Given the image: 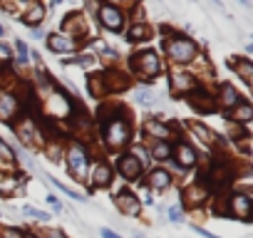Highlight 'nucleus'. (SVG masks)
Returning a JSON list of instances; mask_svg holds the SVG:
<instances>
[{
	"label": "nucleus",
	"mask_w": 253,
	"mask_h": 238,
	"mask_svg": "<svg viewBox=\"0 0 253 238\" xmlns=\"http://www.w3.org/2000/svg\"><path fill=\"white\" fill-rule=\"evenodd\" d=\"M167 50H169V57L174 62H179V65L191 62L194 55H196V45L191 40H186V38H171L169 45H167Z\"/></svg>",
	"instance_id": "nucleus-1"
},
{
	"label": "nucleus",
	"mask_w": 253,
	"mask_h": 238,
	"mask_svg": "<svg viewBox=\"0 0 253 238\" xmlns=\"http://www.w3.org/2000/svg\"><path fill=\"white\" fill-rule=\"evenodd\" d=\"M67 159H70V171H72V174H77V176H84L87 164H89V154L84 152V147H82V144L70 147Z\"/></svg>",
	"instance_id": "nucleus-2"
},
{
	"label": "nucleus",
	"mask_w": 253,
	"mask_h": 238,
	"mask_svg": "<svg viewBox=\"0 0 253 238\" xmlns=\"http://www.w3.org/2000/svg\"><path fill=\"white\" fill-rule=\"evenodd\" d=\"M107 139H109L114 147L126 144V139H129V124H126L124 119H114V122L109 124V129H107Z\"/></svg>",
	"instance_id": "nucleus-3"
},
{
	"label": "nucleus",
	"mask_w": 253,
	"mask_h": 238,
	"mask_svg": "<svg viewBox=\"0 0 253 238\" xmlns=\"http://www.w3.org/2000/svg\"><path fill=\"white\" fill-rule=\"evenodd\" d=\"M122 20H124V18H122V13H119L114 5H102V8H99V23H102L107 30H114V33L122 30Z\"/></svg>",
	"instance_id": "nucleus-4"
},
{
	"label": "nucleus",
	"mask_w": 253,
	"mask_h": 238,
	"mask_svg": "<svg viewBox=\"0 0 253 238\" xmlns=\"http://www.w3.org/2000/svg\"><path fill=\"white\" fill-rule=\"evenodd\" d=\"M137 60V72H142L144 77H149V75H157L159 72V57L154 55V52H142V55H137L134 57Z\"/></svg>",
	"instance_id": "nucleus-5"
},
{
	"label": "nucleus",
	"mask_w": 253,
	"mask_h": 238,
	"mask_svg": "<svg viewBox=\"0 0 253 238\" xmlns=\"http://www.w3.org/2000/svg\"><path fill=\"white\" fill-rule=\"evenodd\" d=\"M117 169H119V174H122L124 179H129V181H134V179L142 174V164H139L134 157H122L119 164H117Z\"/></svg>",
	"instance_id": "nucleus-6"
},
{
	"label": "nucleus",
	"mask_w": 253,
	"mask_h": 238,
	"mask_svg": "<svg viewBox=\"0 0 253 238\" xmlns=\"http://www.w3.org/2000/svg\"><path fill=\"white\" fill-rule=\"evenodd\" d=\"M47 47H50L52 52H72V50L77 47V40L70 38V35H50Z\"/></svg>",
	"instance_id": "nucleus-7"
},
{
	"label": "nucleus",
	"mask_w": 253,
	"mask_h": 238,
	"mask_svg": "<svg viewBox=\"0 0 253 238\" xmlns=\"http://www.w3.org/2000/svg\"><path fill=\"white\" fill-rule=\"evenodd\" d=\"M117 208L122 211V213H126V216H137L139 213V201H137V196H132V194H119L117 196Z\"/></svg>",
	"instance_id": "nucleus-8"
},
{
	"label": "nucleus",
	"mask_w": 253,
	"mask_h": 238,
	"mask_svg": "<svg viewBox=\"0 0 253 238\" xmlns=\"http://www.w3.org/2000/svg\"><path fill=\"white\" fill-rule=\"evenodd\" d=\"M231 208H233V213H236L238 218L248 221V216H251V198H248L246 194H236V196L231 198Z\"/></svg>",
	"instance_id": "nucleus-9"
},
{
	"label": "nucleus",
	"mask_w": 253,
	"mask_h": 238,
	"mask_svg": "<svg viewBox=\"0 0 253 238\" xmlns=\"http://www.w3.org/2000/svg\"><path fill=\"white\" fill-rule=\"evenodd\" d=\"M176 159H179L181 166H194L196 164V152L189 144H179L176 147Z\"/></svg>",
	"instance_id": "nucleus-10"
},
{
	"label": "nucleus",
	"mask_w": 253,
	"mask_h": 238,
	"mask_svg": "<svg viewBox=\"0 0 253 238\" xmlns=\"http://www.w3.org/2000/svg\"><path fill=\"white\" fill-rule=\"evenodd\" d=\"M238 75H241V79L246 82V84H251V79H253V67H251V60H236V62H228Z\"/></svg>",
	"instance_id": "nucleus-11"
},
{
	"label": "nucleus",
	"mask_w": 253,
	"mask_h": 238,
	"mask_svg": "<svg viewBox=\"0 0 253 238\" xmlns=\"http://www.w3.org/2000/svg\"><path fill=\"white\" fill-rule=\"evenodd\" d=\"M42 15H45V8H42V5H33V8L28 10V15L23 18V23H25V25H30V28L35 30V28L42 23Z\"/></svg>",
	"instance_id": "nucleus-12"
},
{
	"label": "nucleus",
	"mask_w": 253,
	"mask_h": 238,
	"mask_svg": "<svg viewBox=\"0 0 253 238\" xmlns=\"http://www.w3.org/2000/svg\"><path fill=\"white\" fill-rule=\"evenodd\" d=\"M218 99H221L223 107H236V104L241 102V99H238V92H236L231 84H223V87H221V97H218Z\"/></svg>",
	"instance_id": "nucleus-13"
},
{
	"label": "nucleus",
	"mask_w": 253,
	"mask_h": 238,
	"mask_svg": "<svg viewBox=\"0 0 253 238\" xmlns=\"http://www.w3.org/2000/svg\"><path fill=\"white\" fill-rule=\"evenodd\" d=\"M92 179H94V186H107V184H109V179H112L109 166H107V164H97V166H94Z\"/></svg>",
	"instance_id": "nucleus-14"
},
{
	"label": "nucleus",
	"mask_w": 253,
	"mask_h": 238,
	"mask_svg": "<svg viewBox=\"0 0 253 238\" xmlns=\"http://www.w3.org/2000/svg\"><path fill=\"white\" fill-rule=\"evenodd\" d=\"M233 119H236V122H241V124L251 122V104L248 102H238L233 107Z\"/></svg>",
	"instance_id": "nucleus-15"
},
{
	"label": "nucleus",
	"mask_w": 253,
	"mask_h": 238,
	"mask_svg": "<svg viewBox=\"0 0 253 238\" xmlns=\"http://www.w3.org/2000/svg\"><path fill=\"white\" fill-rule=\"evenodd\" d=\"M147 35H149V28H147L144 23H139V25H134V28L129 30V42H142Z\"/></svg>",
	"instance_id": "nucleus-16"
},
{
	"label": "nucleus",
	"mask_w": 253,
	"mask_h": 238,
	"mask_svg": "<svg viewBox=\"0 0 253 238\" xmlns=\"http://www.w3.org/2000/svg\"><path fill=\"white\" fill-rule=\"evenodd\" d=\"M169 186V174L167 171H154L152 174V189H167Z\"/></svg>",
	"instance_id": "nucleus-17"
},
{
	"label": "nucleus",
	"mask_w": 253,
	"mask_h": 238,
	"mask_svg": "<svg viewBox=\"0 0 253 238\" xmlns=\"http://www.w3.org/2000/svg\"><path fill=\"white\" fill-rule=\"evenodd\" d=\"M204 99H209L206 94H196V97H191V107H196L199 112H209V109H213V102H204Z\"/></svg>",
	"instance_id": "nucleus-18"
},
{
	"label": "nucleus",
	"mask_w": 253,
	"mask_h": 238,
	"mask_svg": "<svg viewBox=\"0 0 253 238\" xmlns=\"http://www.w3.org/2000/svg\"><path fill=\"white\" fill-rule=\"evenodd\" d=\"M171 154V147L167 144V142H159L154 149H152V157H157V159H167Z\"/></svg>",
	"instance_id": "nucleus-19"
},
{
	"label": "nucleus",
	"mask_w": 253,
	"mask_h": 238,
	"mask_svg": "<svg viewBox=\"0 0 253 238\" xmlns=\"http://www.w3.org/2000/svg\"><path fill=\"white\" fill-rule=\"evenodd\" d=\"M194 132H196V134H201V137H204V142H213V139H216V134H211V132H209L206 127H201V124H194Z\"/></svg>",
	"instance_id": "nucleus-20"
},
{
	"label": "nucleus",
	"mask_w": 253,
	"mask_h": 238,
	"mask_svg": "<svg viewBox=\"0 0 253 238\" xmlns=\"http://www.w3.org/2000/svg\"><path fill=\"white\" fill-rule=\"evenodd\" d=\"M23 211H25L28 216H35V218H40V221H47V218H50V216H47L45 211H38V208H33V206H25Z\"/></svg>",
	"instance_id": "nucleus-21"
},
{
	"label": "nucleus",
	"mask_w": 253,
	"mask_h": 238,
	"mask_svg": "<svg viewBox=\"0 0 253 238\" xmlns=\"http://www.w3.org/2000/svg\"><path fill=\"white\" fill-rule=\"evenodd\" d=\"M137 99H139L142 104H149V102L154 99V94H152V92H147V89H142V92H137Z\"/></svg>",
	"instance_id": "nucleus-22"
},
{
	"label": "nucleus",
	"mask_w": 253,
	"mask_h": 238,
	"mask_svg": "<svg viewBox=\"0 0 253 238\" xmlns=\"http://www.w3.org/2000/svg\"><path fill=\"white\" fill-rule=\"evenodd\" d=\"M47 203H50V206H55V211H62V203L57 201V196H52V194H50V196H47Z\"/></svg>",
	"instance_id": "nucleus-23"
},
{
	"label": "nucleus",
	"mask_w": 253,
	"mask_h": 238,
	"mask_svg": "<svg viewBox=\"0 0 253 238\" xmlns=\"http://www.w3.org/2000/svg\"><path fill=\"white\" fill-rule=\"evenodd\" d=\"M169 218H171V221H176V223H179V221H184L179 208H169Z\"/></svg>",
	"instance_id": "nucleus-24"
},
{
	"label": "nucleus",
	"mask_w": 253,
	"mask_h": 238,
	"mask_svg": "<svg viewBox=\"0 0 253 238\" xmlns=\"http://www.w3.org/2000/svg\"><path fill=\"white\" fill-rule=\"evenodd\" d=\"M0 157H5V159H10V157H13V152L3 144V139H0Z\"/></svg>",
	"instance_id": "nucleus-25"
},
{
	"label": "nucleus",
	"mask_w": 253,
	"mask_h": 238,
	"mask_svg": "<svg viewBox=\"0 0 253 238\" xmlns=\"http://www.w3.org/2000/svg\"><path fill=\"white\" fill-rule=\"evenodd\" d=\"M18 52H20V60L25 62V60H28V47H25V45H23L20 40H18Z\"/></svg>",
	"instance_id": "nucleus-26"
},
{
	"label": "nucleus",
	"mask_w": 253,
	"mask_h": 238,
	"mask_svg": "<svg viewBox=\"0 0 253 238\" xmlns=\"http://www.w3.org/2000/svg\"><path fill=\"white\" fill-rule=\"evenodd\" d=\"M99 233H102V238H119V233H114V231H109V228H102Z\"/></svg>",
	"instance_id": "nucleus-27"
},
{
	"label": "nucleus",
	"mask_w": 253,
	"mask_h": 238,
	"mask_svg": "<svg viewBox=\"0 0 253 238\" xmlns=\"http://www.w3.org/2000/svg\"><path fill=\"white\" fill-rule=\"evenodd\" d=\"M3 33H5V28H3V25H0V35H3Z\"/></svg>",
	"instance_id": "nucleus-28"
},
{
	"label": "nucleus",
	"mask_w": 253,
	"mask_h": 238,
	"mask_svg": "<svg viewBox=\"0 0 253 238\" xmlns=\"http://www.w3.org/2000/svg\"><path fill=\"white\" fill-rule=\"evenodd\" d=\"M137 238H144V236H142V233H137Z\"/></svg>",
	"instance_id": "nucleus-29"
}]
</instances>
